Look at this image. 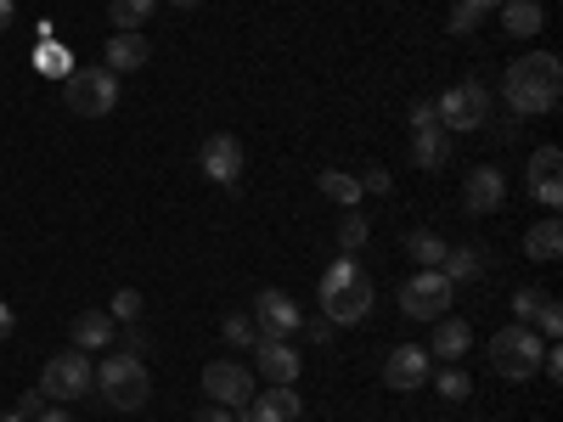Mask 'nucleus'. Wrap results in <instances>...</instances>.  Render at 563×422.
<instances>
[{
	"instance_id": "nucleus-13",
	"label": "nucleus",
	"mask_w": 563,
	"mask_h": 422,
	"mask_svg": "<svg viewBox=\"0 0 563 422\" xmlns=\"http://www.w3.org/2000/svg\"><path fill=\"white\" fill-rule=\"evenodd\" d=\"M558 164H563V153L552 147H536L530 153V169H525V186H530V198L541 203V209H563V180H558Z\"/></svg>"
},
{
	"instance_id": "nucleus-25",
	"label": "nucleus",
	"mask_w": 563,
	"mask_h": 422,
	"mask_svg": "<svg viewBox=\"0 0 563 422\" xmlns=\"http://www.w3.org/2000/svg\"><path fill=\"white\" fill-rule=\"evenodd\" d=\"M316 186H321V198H333L339 209H361V175H350V169H321L316 175Z\"/></svg>"
},
{
	"instance_id": "nucleus-17",
	"label": "nucleus",
	"mask_w": 563,
	"mask_h": 422,
	"mask_svg": "<svg viewBox=\"0 0 563 422\" xmlns=\"http://www.w3.org/2000/svg\"><path fill=\"white\" fill-rule=\"evenodd\" d=\"M254 360H260V378L265 384H294L299 371H305V355L288 338H260L254 344Z\"/></svg>"
},
{
	"instance_id": "nucleus-12",
	"label": "nucleus",
	"mask_w": 563,
	"mask_h": 422,
	"mask_svg": "<svg viewBox=\"0 0 563 422\" xmlns=\"http://www.w3.org/2000/svg\"><path fill=\"white\" fill-rule=\"evenodd\" d=\"M299 321H305V310H299L288 293H282V288H260V299H254V326H260V338H294Z\"/></svg>"
},
{
	"instance_id": "nucleus-5",
	"label": "nucleus",
	"mask_w": 563,
	"mask_h": 422,
	"mask_svg": "<svg viewBox=\"0 0 563 422\" xmlns=\"http://www.w3.org/2000/svg\"><path fill=\"white\" fill-rule=\"evenodd\" d=\"M63 102L79 119H108L119 108V74L113 68H74L63 79Z\"/></svg>"
},
{
	"instance_id": "nucleus-33",
	"label": "nucleus",
	"mask_w": 563,
	"mask_h": 422,
	"mask_svg": "<svg viewBox=\"0 0 563 422\" xmlns=\"http://www.w3.org/2000/svg\"><path fill=\"white\" fill-rule=\"evenodd\" d=\"M406 119H411V130H429V124H440V108H434V97H417Z\"/></svg>"
},
{
	"instance_id": "nucleus-1",
	"label": "nucleus",
	"mask_w": 563,
	"mask_h": 422,
	"mask_svg": "<svg viewBox=\"0 0 563 422\" xmlns=\"http://www.w3.org/2000/svg\"><path fill=\"white\" fill-rule=\"evenodd\" d=\"M501 97L519 119H536V113H552L558 97H563V63L552 52H530L519 63H507L501 74Z\"/></svg>"
},
{
	"instance_id": "nucleus-41",
	"label": "nucleus",
	"mask_w": 563,
	"mask_h": 422,
	"mask_svg": "<svg viewBox=\"0 0 563 422\" xmlns=\"http://www.w3.org/2000/svg\"><path fill=\"white\" fill-rule=\"evenodd\" d=\"M18 23V0H0V34H7Z\"/></svg>"
},
{
	"instance_id": "nucleus-38",
	"label": "nucleus",
	"mask_w": 563,
	"mask_h": 422,
	"mask_svg": "<svg viewBox=\"0 0 563 422\" xmlns=\"http://www.w3.org/2000/svg\"><path fill=\"white\" fill-rule=\"evenodd\" d=\"M192 422H238V417H231L225 406H214V400H209V406H198V417H192Z\"/></svg>"
},
{
	"instance_id": "nucleus-2",
	"label": "nucleus",
	"mask_w": 563,
	"mask_h": 422,
	"mask_svg": "<svg viewBox=\"0 0 563 422\" xmlns=\"http://www.w3.org/2000/svg\"><path fill=\"white\" fill-rule=\"evenodd\" d=\"M372 276L355 265V254H344V259H333L321 270V281H316V304H321V315L333 321V326H361L366 315H372Z\"/></svg>"
},
{
	"instance_id": "nucleus-27",
	"label": "nucleus",
	"mask_w": 563,
	"mask_h": 422,
	"mask_svg": "<svg viewBox=\"0 0 563 422\" xmlns=\"http://www.w3.org/2000/svg\"><path fill=\"white\" fill-rule=\"evenodd\" d=\"M220 338H225L231 349H254V344H260V326H254L249 310H231V315L220 321Z\"/></svg>"
},
{
	"instance_id": "nucleus-11",
	"label": "nucleus",
	"mask_w": 563,
	"mask_h": 422,
	"mask_svg": "<svg viewBox=\"0 0 563 422\" xmlns=\"http://www.w3.org/2000/svg\"><path fill=\"white\" fill-rule=\"evenodd\" d=\"M198 164H203V175H209L214 186H238V180H243L249 153H243V141H238V135L214 130V135L203 141V147H198Z\"/></svg>"
},
{
	"instance_id": "nucleus-42",
	"label": "nucleus",
	"mask_w": 563,
	"mask_h": 422,
	"mask_svg": "<svg viewBox=\"0 0 563 422\" xmlns=\"http://www.w3.org/2000/svg\"><path fill=\"white\" fill-rule=\"evenodd\" d=\"M467 7H474V12L485 18V12H496V7H507V0H467Z\"/></svg>"
},
{
	"instance_id": "nucleus-39",
	"label": "nucleus",
	"mask_w": 563,
	"mask_h": 422,
	"mask_svg": "<svg viewBox=\"0 0 563 422\" xmlns=\"http://www.w3.org/2000/svg\"><path fill=\"white\" fill-rule=\"evenodd\" d=\"M12 326H18V315H12V304H7V299H0V344L12 338Z\"/></svg>"
},
{
	"instance_id": "nucleus-14",
	"label": "nucleus",
	"mask_w": 563,
	"mask_h": 422,
	"mask_svg": "<svg viewBox=\"0 0 563 422\" xmlns=\"http://www.w3.org/2000/svg\"><path fill=\"white\" fill-rule=\"evenodd\" d=\"M512 315H519V326L536 321V333H541L547 344L563 333V310H558V299H552L547 288H519V293H512Z\"/></svg>"
},
{
	"instance_id": "nucleus-7",
	"label": "nucleus",
	"mask_w": 563,
	"mask_h": 422,
	"mask_svg": "<svg viewBox=\"0 0 563 422\" xmlns=\"http://www.w3.org/2000/svg\"><path fill=\"white\" fill-rule=\"evenodd\" d=\"M90 384H97V366L85 360V349H63V355H52V360H45V371H40V395L52 400V406H68V400H79Z\"/></svg>"
},
{
	"instance_id": "nucleus-35",
	"label": "nucleus",
	"mask_w": 563,
	"mask_h": 422,
	"mask_svg": "<svg viewBox=\"0 0 563 422\" xmlns=\"http://www.w3.org/2000/svg\"><path fill=\"white\" fill-rule=\"evenodd\" d=\"M474 29H479V12L467 7V0H456L451 7V34H474Z\"/></svg>"
},
{
	"instance_id": "nucleus-22",
	"label": "nucleus",
	"mask_w": 563,
	"mask_h": 422,
	"mask_svg": "<svg viewBox=\"0 0 563 422\" xmlns=\"http://www.w3.org/2000/svg\"><path fill=\"white\" fill-rule=\"evenodd\" d=\"M440 270H445V281H479V276L490 270V248H474V243H462V248H445Z\"/></svg>"
},
{
	"instance_id": "nucleus-19",
	"label": "nucleus",
	"mask_w": 563,
	"mask_h": 422,
	"mask_svg": "<svg viewBox=\"0 0 563 422\" xmlns=\"http://www.w3.org/2000/svg\"><path fill=\"white\" fill-rule=\"evenodd\" d=\"M411 164L417 169H445L451 164V130H440V124L411 130Z\"/></svg>"
},
{
	"instance_id": "nucleus-21",
	"label": "nucleus",
	"mask_w": 563,
	"mask_h": 422,
	"mask_svg": "<svg viewBox=\"0 0 563 422\" xmlns=\"http://www.w3.org/2000/svg\"><path fill=\"white\" fill-rule=\"evenodd\" d=\"M440 360H462L467 349H474V326H467L462 315H440L434 321V344H429Z\"/></svg>"
},
{
	"instance_id": "nucleus-31",
	"label": "nucleus",
	"mask_w": 563,
	"mask_h": 422,
	"mask_svg": "<svg viewBox=\"0 0 563 422\" xmlns=\"http://www.w3.org/2000/svg\"><path fill=\"white\" fill-rule=\"evenodd\" d=\"M108 315H113V321H135V315H141V293H135V288H119V293L108 299Z\"/></svg>"
},
{
	"instance_id": "nucleus-37",
	"label": "nucleus",
	"mask_w": 563,
	"mask_h": 422,
	"mask_svg": "<svg viewBox=\"0 0 563 422\" xmlns=\"http://www.w3.org/2000/svg\"><path fill=\"white\" fill-rule=\"evenodd\" d=\"M45 406H52V400H45V395H40V389H29V395H23V400H18V417H29V422H34V417H40V411H45Z\"/></svg>"
},
{
	"instance_id": "nucleus-6",
	"label": "nucleus",
	"mask_w": 563,
	"mask_h": 422,
	"mask_svg": "<svg viewBox=\"0 0 563 422\" xmlns=\"http://www.w3.org/2000/svg\"><path fill=\"white\" fill-rule=\"evenodd\" d=\"M434 108H440V130L474 135V130H485V124H490V90H485L479 79H462V85H451V90H445V97H440Z\"/></svg>"
},
{
	"instance_id": "nucleus-40",
	"label": "nucleus",
	"mask_w": 563,
	"mask_h": 422,
	"mask_svg": "<svg viewBox=\"0 0 563 422\" xmlns=\"http://www.w3.org/2000/svg\"><path fill=\"white\" fill-rule=\"evenodd\" d=\"M34 422H74V411H68V406H45Z\"/></svg>"
},
{
	"instance_id": "nucleus-44",
	"label": "nucleus",
	"mask_w": 563,
	"mask_h": 422,
	"mask_svg": "<svg viewBox=\"0 0 563 422\" xmlns=\"http://www.w3.org/2000/svg\"><path fill=\"white\" fill-rule=\"evenodd\" d=\"M0 422H29V417H18V411H0Z\"/></svg>"
},
{
	"instance_id": "nucleus-28",
	"label": "nucleus",
	"mask_w": 563,
	"mask_h": 422,
	"mask_svg": "<svg viewBox=\"0 0 563 422\" xmlns=\"http://www.w3.org/2000/svg\"><path fill=\"white\" fill-rule=\"evenodd\" d=\"M158 12V0H108V18H113V29H141Z\"/></svg>"
},
{
	"instance_id": "nucleus-4",
	"label": "nucleus",
	"mask_w": 563,
	"mask_h": 422,
	"mask_svg": "<svg viewBox=\"0 0 563 422\" xmlns=\"http://www.w3.org/2000/svg\"><path fill=\"white\" fill-rule=\"evenodd\" d=\"M97 389L108 395L113 411H141L147 395H153V378H147V366H141V355L124 349V355H108L97 366Z\"/></svg>"
},
{
	"instance_id": "nucleus-29",
	"label": "nucleus",
	"mask_w": 563,
	"mask_h": 422,
	"mask_svg": "<svg viewBox=\"0 0 563 422\" xmlns=\"http://www.w3.org/2000/svg\"><path fill=\"white\" fill-rule=\"evenodd\" d=\"M366 237H372L366 214H361V209H344V220H339V248L355 254V248H366Z\"/></svg>"
},
{
	"instance_id": "nucleus-3",
	"label": "nucleus",
	"mask_w": 563,
	"mask_h": 422,
	"mask_svg": "<svg viewBox=\"0 0 563 422\" xmlns=\"http://www.w3.org/2000/svg\"><path fill=\"white\" fill-rule=\"evenodd\" d=\"M490 366H496V378H507V384H530L536 371H541V349H547V338L536 333V326H501V333H490Z\"/></svg>"
},
{
	"instance_id": "nucleus-15",
	"label": "nucleus",
	"mask_w": 563,
	"mask_h": 422,
	"mask_svg": "<svg viewBox=\"0 0 563 422\" xmlns=\"http://www.w3.org/2000/svg\"><path fill=\"white\" fill-rule=\"evenodd\" d=\"M299 417H305V395H294V384H271L243 406L238 422H299Z\"/></svg>"
},
{
	"instance_id": "nucleus-8",
	"label": "nucleus",
	"mask_w": 563,
	"mask_h": 422,
	"mask_svg": "<svg viewBox=\"0 0 563 422\" xmlns=\"http://www.w3.org/2000/svg\"><path fill=\"white\" fill-rule=\"evenodd\" d=\"M451 299H456V281H445V270H417V276L400 281V310H406V321H440Z\"/></svg>"
},
{
	"instance_id": "nucleus-18",
	"label": "nucleus",
	"mask_w": 563,
	"mask_h": 422,
	"mask_svg": "<svg viewBox=\"0 0 563 422\" xmlns=\"http://www.w3.org/2000/svg\"><path fill=\"white\" fill-rule=\"evenodd\" d=\"M147 57H153V45L141 40L135 29H113V40H108V63H102V68H113V74H135V68H147Z\"/></svg>"
},
{
	"instance_id": "nucleus-16",
	"label": "nucleus",
	"mask_w": 563,
	"mask_h": 422,
	"mask_svg": "<svg viewBox=\"0 0 563 422\" xmlns=\"http://www.w3.org/2000/svg\"><path fill=\"white\" fill-rule=\"evenodd\" d=\"M501 198H507V175L501 169H490V164L467 169V186H462V209L467 214H496Z\"/></svg>"
},
{
	"instance_id": "nucleus-30",
	"label": "nucleus",
	"mask_w": 563,
	"mask_h": 422,
	"mask_svg": "<svg viewBox=\"0 0 563 422\" xmlns=\"http://www.w3.org/2000/svg\"><path fill=\"white\" fill-rule=\"evenodd\" d=\"M467 395H474V378H467V371H456V366H445L440 371V400H467Z\"/></svg>"
},
{
	"instance_id": "nucleus-43",
	"label": "nucleus",
	"mask_w": 563,
	"mask_h": 422,
	"mask_svg": "<svg viewBox=\"0 0 563 422\" xmlns=\"http://www.w3.org/2000/svg\"><path fill=\"white\" fill-rule=\"evenodd\" d=\"M169 7H180V12H198V7H203V0H169Z\"/></svg>"
},
{
	"instance_id": "nucleus-24",
	"label": "nucleus",
	"mask_w": 563,
	"mask_h": 422,
	"mask_svg": "<svg viewBox=\"0 0 563 422\" xmlns=\"http://www.w3.org/2000/svg\"><path fill=\"white\" fill-rule=\"evenodd\" d=\"M113 344V315L108 310H79L74 315V349H108Z\"/></svg>"
},
{
	"instance_id": "nucleus-9",
	"label": "nucleus",
	"mask_w": 563,
	"mask_h": 422,
	"mask_svg": "<svg viewBox=\"0 0 563 422\" xmlns=\"http://www.w3.org/2000/svg\"><path fill=\"white\" fill-rule=\"evenodd\" d=\"M203 395L225 411H243L254 400V371L243 360H209L203 366Z\"/></svg>"
},
{
	"instance_id": "nucleus-26",
	"label": "nucleus",
	"mask_w": 563,
	"mask_h": 422,
	"mask_svg": "<svg viewBox=\"0 0 563 422\" xmlns=\"http://www.w3.org/2000/svg\"><path fill=\"white\" fill-rule=\"evenodd\" d=\"M400 243H406V254H411L422 270H440V259H445V248H451V243L440 237V231H422V225H417V231H406Z\"/></svg>"
},
{
	"instance_id": "nucleus-34",
	"label": "nucleus",
	"mask_w": 563,
	"mask_h": 422,
	"mask_svg": "<svg viewBox=\"0 0 563 422\" xmlns=\"http://www.w3.org/2000/svg\"><path fill=\"white\" fill-rule=\"evenodd\" d=\"M34 63H40V68H52V74H63V79L74 74V68H68V57H63V45H40Z\"/></svg>"
},
{
	"instance_id": "nucleus-10",
	"label": "nucleus",
	"mask_w": 563,
	"mask_h": 422,
	"mask_svg": "<svg viewBox=\"0 0 563 422\" xmlns=\"http://www.w3.org/2000/svg\"><path fill=\"white\" fill-rule=\"evenodd\" d=\"M429 378H434V355L422 349V344H395V349H389V360H384V384H389L395 395H417Z\"/></svg>"
},
{
	"instance_id": "nucleus-23",
	"label": "nucleus",
	"mask_w": 563,
	"mask_h": 422,
	"mask_svg": "<svg viewBox=\"0 0 563 422\" xmlns=\"http://www.w3.org/2000/svg\"><path fill=\"white\" fill-rule=\"evenodd\" d=\"M496 12H501V34H512V40H530L547 23L541 0H507V7H496Z\"/></svg>"
},
{
	"instance_id": "nucleus-32",
	"label": "nucleus",
	"mask_w": 563,
	"mask_h": 422,
	"mask_svg": "<svg viewBox=\"0 0 563 422\" xmlns=\"http://www.w3.org/2000/svg\"><path fill=\"white\" fill-rule=\"evenodd\" d=\"M361 192H372V198H389V192H395V175H389V169H378V164H372V169L361 175Z\"/></svg>"
},
{
	"instance_id": "nucleus-36",
	"label": "nucleus",
	"mask_w": 563,
	"mask_h": 422,
	"mask_svg": "<svg viewBox=\"0 0 563 422\" xmlns=\"http://www.w3.org/2000/svg\"><path fill=\"white\" fill-rule=\"evenodd\" d=\"M305 326V338L310 344H327V338H333V321H327V315H316V321H299Z\"/></svg>"
},
{
	"instance_id": "nucleus-20",
	"label": "nucleus",
	"mask_w": 563,
	"mask_h": 422,
	"mask_svg": "<svg viewBox=\"0 0 563 422\" xmlns=\"http://www.w3.org/2000/svg\"><path fill=\"white\" fill-rule=\"evenodd\" d=\"M558 254H563V220H558V214H547V220H536V225L525 231V259L552 265Z\"/></svg>"
}]
</instances>
